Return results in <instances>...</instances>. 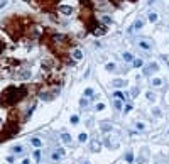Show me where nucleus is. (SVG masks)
<instances>
[{
    "label": "nucleus",
    "mask_w": 169,
    "mask_h": 164,
    "mask_svg": "<svg viewBox=\"0 0 169 164\" xmlns=\"http://www.w3.org/2000/svg\"><path fill=\"white\" fill-rule=\"evenodd\" d=\"M51 159H52V161H59V159H61V157H59V156H58V152H56V151H54V152H52V156H51Z\"/></svg>",
    "instance_id": "2f4dec72"
},
{
    "label": "nucleus",
    "mask_w": 169,
    "mask_h": 164,
    "mask_svg": "<svg viewBox=\"0 0 169 164\" xmlns=\"http://www.w3.org/2000/svg\"><path fill=\"white\" fill-rule=\"evenodd\" d=\"M152 113L156 115V117H161V110H159V108H154V110H152Z\"/></svg>",
    "instance_id": "72a5a7b5"
},
{
    "label": "nucleus",
    "mask_w": 169,
    "mask_h": 164,
    "mask_svg": "<svg viewBox=\"0 0 169 164\" xmlns=\"http://www.w3.org/2000/svg\"><path fill=\"white\" fill-rule=\"evenodd\" d=\"M113 107H115V110H122V100H115Z\"/></svg>",
    "instance_id": "4be33fe9"
},
{
    "label": "nucleus",
    "mask_w": 169,
    "mask_h": 164,
    "mask_svg": "<svg viewBox=\"0 0 169 164\" xmlns=\"http://www.w3.org/2000/svg\"><path fill=\"white\" fill-rule=\"evenodd\" d=\"M157 70H159V64H157V63H149V64L144 68V74H145V76H149V74L156 73Z\"/></svg>",
    "instance_id": "f03ea898"
},
{
    "label": "nucleus",
    "mask_w": 169,
    "mask_h": 164,
    "mask_svg": "<svg viewBox=\"0 0 169 164\" xmlns=\"http://www.w3.org/2000/svg\"><path fill=\"white\" fill-rule=\"evenodd\" d=\"M56 152H58V156H59V157H64V149H56Z\"/></svg>",
    "instance_id": "7c9ffc66"
},
{
    "label": "nucleus",
    "mask_w": 169,
    "mask_h": 164,
    "mask_svg": "<svg viewBox=\"0 0 169 164\" xmlns=\"http://www.w3.org/2000/svg\"><path fill=\"white\" fill-rule=\"evenodd\" d=\"M78 122H80V117H78V115H73V117H71V123H73V125H76Z\"/></svg>",
    "instance_id": "cd10ccee"
},
{
    "label": "nucleus",
    "mask_w": 169,
    "mask_h": 164,
    "mask_svg": "<svg viewBox=\"0 0 169 164\" xmlns=\"http://www.w3.org/2000/svg\"><path fill=\"white\" fill-rule=\"evenodd\" d=\"M132 108H134V105H132V103H127V105H125V108H124V113H129V112L132 110Z\"/></svg>",
    "instance_id": "bb28decb"
},
{
    "label": "nucleus",
    "mask_w": 169,
    "mask_h": 164,
    "mask_svg": "<svg viewBox=\"0 0 169 164\" xmlns=\"http://www.w3.org/2000/svg\"><path fill=\"white\" fill-rule=\"evenodd\" d=\"M71 56L74 61H80V59H83V53H81V49H73L71 51Z\"/></svg>",
    "instance_id": "20e7f679"
},
{
    "label": "nucleus",
    "mask_w": 169,
    "mask_h": 164,
    "mask_svg": "<svg viewBox=\"0 0 169 164\" xmlns=\"http://www.w3.org/2000/svg\"><path fill=\"white\" fill-rule=\"evenodd\" d=\"M5 4H7V0H0V8L5 7Z\"/></svg>",
    "instance_id": "c9c22d12"
},
{
    "label": "nucleus",
    "mask_w": 169,
    "mask_h": 164,
    "mask_svg": "<svg viewBox=\"0 0 169 164\" xmlns=\"http://www.w3.org/2000/svg\"><path fill=\"white\" fill-rule=\"evenodd\" d=\"M78 140H80V142H86V140H88V134H86V132H81L80 136H78Z\"/></svg>",
    "instance_id": "2eb2a0df"
},
{
    "label": "nucleus",
    "mask_w": 169,
    "mask_h": 164,
    "mask_svg": "<svg viewBox=\"0 0 169 164\" xmlns=\"http://www.w3.org/2000/svg\"><path fill=\"white\" fill-rule=\"evenodd\" d=\"M25 95V88H22V86H8L7 90L2 93V105H5V107H10V105H14V103H17L19 100L24 98Z\"/></svg>",
    "instance_id": "f257e3e1"
},
{
    "label": "nucleus",
    "mask_w": 169,
    "mask_h": 164,
    "mask_svg": "<svg viewBox=\"0 0 169 164\" xmlns=\"http://www.w3.org/2000/svg\"><path fill=\"white\" fill-rule=\"evenodd\" d=\"M85 97H93V90H91V88H86V90H85Z\"/></svg>",
    "instance_id": "c756f323"
},
{
    "label": "nucleus",
    "mask_w": 169,
    "mask_h": 164,
    "mask_svg": "<svg viewBox=\"0 0 169 164\" xmlns=\"http://www.w3.org/2000/svg\"><path fill=\"white\" fill-rule=\"evenodd\" d=\"M125 161H127L129 164L135 161V157H134V154H132V152H127V154H125Z\"/></svg>",
    "instance_id": "dca6fc26"
},
{
    "label": "nucleus",
    "mask_w": 169,
    "mask_h": 164,
    "mask_svg": "<svg viewBox=\"0 0 169 164\" xmlns=\"http://www.w3.org/2000/svg\"><path fill=\"white\" fill-rule=\"evenodd\" d=\"M31 144H32L36 149H39L41 146H42V140H41L39 137H32V139H31Z\"/></svg>",
    "instance_id": "1a4fd4ad"
},
{
    "label": "nucleus",
    "mask_w": 169,
    "mask_h": 164,
    "mask_svg": "<svg viewBox=\"0 0 169 164\" xmlns=\"http://www.w3.org/2000/svg\"><path fill=\"white\" fill-rule=\"evenodd\" d=\"M100 149H101V142L100 140H93L91 142V151L93 152H100Z\"/></svg>",
    "instance_id": "6e6552de"
},
{
    "label": "nucleus",
    "mask_w": 169,
    "mask_h": 164,
    "mask_svg": "<svg viewBox=\"0 0 169 164\" xmlns=\"http://www.w3.org/2000/svg\"><path fill=\"white\" fill-rule=\"evenodd\" d=\"M151 83H152V86H162V83H164V81H162L161 78H152V81H151Z\"/></svg>",
    "instance_id": "f3484780"
},
{
    "label": "nucleus",
    "mask_w": 169,
    "mask_h": 164,
    "mask_svg": "<svg viewBox=\"0 0 169 164\" xmlns=\"http://www.w3.org/2000/svg\"><path fill=\"white\" fill-rule=\"evenodd\" d=\"M112 86L113 88H122V86H127V81H125V80H113L112 81Z\"/></svg>",
    "instance_id": "39448f33"
},
{
    "label": "nucleus",
    "mask_w": 169,
    "mask_h": 164,
    "mask_svg": "<svg viewBox=\"0 0 169 164\" xmlns=\"http://www.w3.org/2000/svg\"><path fill=\"white\" fill-rule=\"evenodd\" d=\"M12 151L15 152V154H20V152L24 151V149H22V146H14V147H12Z\"/></svg>",
    "instance_id": "393cba45"
},
{
    "label": "nucleus",
    "mask_w": 169,
    "mask_h": 164,
    "mask_svg": "<svg viewBox=\"0 0 169 164\" xmlns=\"http://www.w3.org/2000/svg\"><path fill=\"white\" fill-rule=\"evenodd\" d=\"M142 25H144V22H142V21H137L135 24H134V27L130 29V31H134V29H137V31H139V29H142Z\"/></svg>",
    "instance_id": "aec40b11"
},
{
    "label": "nucleus",
    "mask_w": 169,
    "mask_h": 164,
    "mask_svg": "<svg viewBox=\"0 0 169 164\" xmlns=\"http://www.w3.org/2000/svg\"><path fill=\"white\" fill-rule=\"evenodd\" d=\"M59 12H61V14H64V15H71L73 8L68 7V5H61V7H59Z\"/></svg>",
    "instance_id": "0eeeda50"
},
{
    "label": "nucleus",
    "mask_w": 169,
    "mask_h": 164,
    "mask_svg": "<svg viewBox=\"0 0 169 164\" xmlns=\"http://www.w3.org/2000/svg\"><path fill=\"white\" fill-rule=\"evenodd\" d=\"M139 91H140L139 88H132V93H130V95H132V97H137V95H139Z\"/></svg>",
    "instance_id": "473e14b6"
},
{
    "label": "nucleus",
    "mask_w": 169,
    "mask_h": 164,
    "mask_svg": "<svg viewBox=\"0 0 169 164\" xmlns=\"http://www.w3.org/2000/svg\"><path fill=\"white\" fill-rule=\"evenodd\" d=\"M88 98H81V102H80V107L81 108H86V107H88Z\"/></svg>",
    "instance_id": "5701e85b"
},
{
    "label": "nucleus",
    "mask_w": 169,
    "mask_h": 164,
    "mask_svg": "<svg viewBox=\"0 0 169 164\" xmlns=\"http://www.w3.org/2000/svg\"><path fill=\"white\" fill-rule=\"evenodd\" d=\"M124 59H125L127 63H132V61H134V56H132L130 53H124Z\"/></svg>",
    "instance_id": "6ab92c4d"
},
{
    "label": "nucleus",
    "mask_w": 169,
    "mask_h": 164,
    "mask_svg": "<svg viewBox=\"0 0 169 164\" xmlns=\"http://www.w3.org/2000/svg\"><path fill=\"white\" fill-rule=\"evenodd\" d=\"M145 97H147V100H151V102H154V100H156V95H154L152 91H147V93H145Z\"/></svg>",
    "instance_id": "b1692460"
},
{
    "label": "nucleus",
    "mask_w": 169,
    "mask_h": 164,
    "mask_svg": "<svg viewBox=\"0 0 169 164\" xmlns=\"http://www.w3.org/2000/svg\"><path fill=\"white\" fill-rule=\"evenodd\" d=\"M95 108H97V110H103V108H105V103H97V107H95Z\"/></svg>",
    "instance_id": "f704fd0d"
},
{
    "label": "nucleus",
    "mask_w": 169,
    "mask_h": 164,
    "mask_svg": "<svg viewBox=\"0 0 169 164\" xmlns=\"http://www.w3.org/2000/svg\"><path fill=\"white\" fill-rule=\"evenodd\" d=\"M32 157H34L36 162H41V157H42V156H41V151H39V149H36V151L32 152Z\"/></svg>",
    "instance_id": "9b49d317"
},
{
    "label": "nucleus",
    "mask_w": 169,
    "mask_h": 164,
    "mask_svg": "<svg viewBox=\"0 0 169 164\" xmlns=\"http://www.w3.org/2000/svg\"><path fill=\"white\" fill-rule=\"evenodd\" d=\"M85 2H88V0H85Z\"/></svg>",
    "instance_id": "ea45409f"
},
{
    "label": "nucleus",
    "mask_w": 169,
    "mask_h": 164,
    "mask_svg": "<svg viewBox=\"0 0 169 164\" xmlns=\"http://www.w3.org/2000/svg\"><path fill=\"white\" fill-rule=\"evenodd\" d=\"M132 64H134V68H142V66H144V61H142L140 57H139V59H134Z\"/></svg>",
    "instance_id": "ddd939ff"
},
{
    "label": "nucleus",
    "mask_w": 169,
    "mask_h": 164,
    "mask_svg": "<svg viewBox=\"0 0 169 164\" xmlns=\"http://www.w3.org/2000/svg\"><path fill=\"white\" fill-rule=\"evenodd\" d=\"M113 97H115V98H118V100H122V102H127V95H124L122 91H115V93H113Z\"/></svg>",
    "instance_id": "9d476101"
},
{
    "label": "nucleus",
    "mask_w": 169,
    "mask_h": 164,
    "mask_svg": "<svg viewBox=\"0 0 169 164\" xmlns=\"http://www.w3.org/2000/svg\"><path fill=\"white\" fill-rule=\"evenodd\" d=\"M0 122H2V120H0Z\"/></svg>",
    "instance_id": "a19ab883"
},
{
    "label": "nucleus",
    "mask_w": 169,
    "mask_h": 164,
    "mask_svg": "<svg viewBox=\"0 0 169 164\" xmlns=\"http://www.w3.org/2000/svg\"><path fill=\"white\" fill-rule=\"evenodd\" d=\"M137 130H145V123H142V122H137Z\"/></svg>",
    "instance_id": "c85d7f7f"
},
{
    "label": "nucleus",
    "mask_w": 169,
    "mask_h": 164,
    "mask_svg": "<svg viewBox=\"0 0 169 164\" xmlns=\"http://www.w3.org/2000/svg\"><path fill=\"white\" fill-rule=\"evenodd\" d=\"M83 164H90V161H85V162H83Z\"/></svg>",
    "instance_id": "58836bf2"
},
{
    "label": "nucleus",
    "mask_w": 169,
    "mask_h": 164,
    "mask_svg": "<svg viewBox=\"0 0 169 164\" xmlns=\"http://www.w3.org/2000/svg\"><path fill=\"white\" fill-rule=\"evenodd\" d=\"M101 130H103V132H110V130H112V125L107 123V122H103V123H101Z\"/></svg>",
    "instance_id": "a211bd4d"
},
{
    "label": "nucleus",
    "mask_w": 169,
    "mask_h": 164,
    "mask_svg": "<svg viewBox=\"0 0 169 164\" xmlns=\"http://www.w3.org/2000/svg\"><path fill=\"white\" fill-rule=\"evenodd\" d=\"M137 162H140V164H144V162H145V159H144V157H139V159H137Z\"/></svg>",
    "instance_id": "e433bc0d"
},
{
    "label": "nucleus",
    "mask_w": 169,
    "mask_h": 164,
    "mask_svg": "<svg viewBox=\"0 0 169 164\" xmlns=\"http://www.w3.org/2000/svg\"><path fill=\"white\" fill-rule=\"evenodd\" d=\"M61 140H63V144H66V146H69V144H71V136H69L68 132H63V134H61Z\"/></svg>",
    "instance_id": "423d86ee"
},
{
    "label": "nucleus",
    "mask_w": 169,
    "mask_h": 164,
    "mask_svg": "<svg viewBox=\"0 0 169 164\" xmlns=\"http://www.w3.org/2000/svg\"><path fill=\"white\" fill-rule=\"evenodd\" d=\"M157 19H159V17H157L156 12H151V14H149V21H151V22H157Z\"/></svg>",
    "instance_id": "412c9836"
},
{
    "label": "nucleus",
    "mask_w": 169,
    "mask_h": 164,
    "mask_svg": "<svg viewBox=\"0 0 169 164\" xmlns=\"http://www.w3.org/2000/svg\"><path fill=\"white\" fill-rule=\"evenodd\" d=\"M105 32H107V29H105V27H97L95 31H93V34H95V36H103Z\"/></svg>",
    "instance_id": "f8f14e48"
},
{
    "label": "nucleus",
    "mask_w": 169,
    "mask_h": 164,
    "mask_svg": "<svg viewBox=\"0 0 169 164\" xmlns=\"http://www.w3.org/2000/svg\"><path fill=\"white\" fill-rule=\"evenodd\" d=\"M139 47H142V49H145V51H151L152 49V44H151L149 41H145V39H140V41H139Z\"/></svg>",
    "instance_id": "7ed1b4c3"
},
{
    "label": "nucleus",
    "mask_w": 169,
    "mask_h": 164,
    "mask_svg": "<svg viewBox=\"0 0 169 164\" xmlns=\"http://www.w3.org/2000/svg\"><path fill=\"white\" fill-rule=\"evenodd\" d=\"M22 164H31V159H27V157H25V159L22 161Z\"/></svg>",
    "instance_id": "4c0bfd02"
},
{
    "label": "nucleus",
    "mask_w": 169,
    "mask_h": 164,
    "mask_svg": "<svg viewBox=\"0 0 169 164\" xmlns=\"http://www.w3.org/2000/svg\"><path fill=\"white\" fill-rule=\"evenodd\" d=\"M101 22H103L105 25H108V24H112V19H110V17H107V15H105V17H101Z\"/></svg>",
    "instance_id": "a878e982"
},
{
    "label": "nucleus",
    "mask_w": 169,
    "mask_h": 164,
    "mask_svg": "<svg viewBox=\"0 0 169 164\" xmlns=\"http://www.w3.org/2000/svg\"><path fill=\"white\" fill-rule=\"evenodd\" d=\"M105 70L107 71H115L117 66H115V63H107V64H105Z\"/></svg>",
    "instance_id": "4468645a"
}]
</instances>
